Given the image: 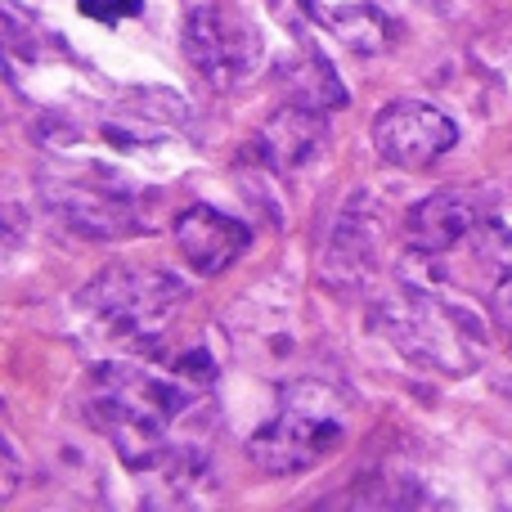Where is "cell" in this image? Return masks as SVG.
I'll use <instances>...</instances> for the list:
<instances>
[{
	"label": "cell",
	"instance_id": "30bf717a",
	"mask_svg": "<svg viewBox=\"0 0 512 512\" xmlns=\"http://www.w3.org/2000/svg\"><path fill=\"white\" fill-rule=\"evenodd\" d=\"M248 243H252L248 225L225 216V212H216V207H207V203L185 207L176 221V248L185 256L189 270L203 274V279L225 274L243 252H248Z\"/></svg>",
	"mask_w": 512,
	"mask_h": 512
},
{
	"label": "cell",
	"instance_id": "7a4b0ae2",
	"mask_svg": "<svg viewBox=\"0 0 512 512\" xmlns=\"http://www.w3.org/2000/svg\"><path fill=\"white\" fill-rule=\"evenodd\" d=\"M189 301V288L167 270L108 265L72 297V328L86 342L140 355L158 342Z\"/></svg>",
	"mask_w": 512,
	"mask_h": 512
},
{
	"label": "cell",
	"instance_id": "8992f818",
	"mask_svg": "<svg viewBox=\"0 0 512 512\" xmlns=\"http://www.w3.org/2000/svg\"><path fill=\"white\" fill-rule=\"evenodd\" d=\"M185 54L194 63V72L216 90H234L256 72L261 63V27L243 14L234 0H207L194 5L185 18Z\"/></svg>",
	"mask_w": 512,
	"mask_h": 512
},
{
	"label": "cell",
	"instance_id": "3957f363",
	"mask_svg": "<svg viewBox=\"0 0 512 512\" xmlns=\"http://www.w3.org/2000/svg\"><path fill=\"white\" fill-rule=\"evenodd\" d=\"M369 324L396 346L400 355L436 369L445 378H468L486 364V328L468 306L436 297L414 279H396L369 310Z\"/></svg>",
	"mask_w": 512,
	"mask_h": 512
},
{
	"label": "cell",
	"instance_id": "7c38bea8",
	"mask_svg": "<svg viewBox=\"0 0 512 512\" xmlns=\"http://www.w3.org/2000/svg\"><path fill=\"white\" fill-rule=\"evenodd\" d=\"M301 5L351 54H382L396 41V27H391L387 9L373 5V0H301Z\"/></svg>",
	"mask_w": 512,
	"mask_h": 512
},
{
	"label": "cell",
	"instance_id": "8fae6325",
	"mask_svg": "<svg viewBox=\"0 0 512 512\" xmlns=\"http://www.w3.org/2000/svg\"><path fill=\"white\" fill-rule=\"evenodd\" d=\"M328 144V122L319 108L310 104H288L261 126L256 135V153L270 171L279 176H292V171H306L310 162H319Z\"/></svg>",
	"mask_w": 512,
	"mask_h": 512
},
{
	"label": "cell",
	"instance_id": "5b68a950",
	"mask_svg": "<svg viewBox=\"0 0 512 512\" xmlns=\"http://www.w3.org/2000/svg\"><path fill=\"white\" fill-rule=\"evenodd\" d=\"M41 194L63 216V225L72 234L95 239V243L131 239V234L153 225L149 203H144L140 189L126 185L117 171H104L99 162H86L77 171H45Z\"/></svg>",
	"mask_w": 512,
	"mask_h": 512
},
{
	"label": "cell",
	"instance_id": "ba28073f",
	"mask_svg": "<svg viewBox=\"0 0 512 512\" xmlns=\"http://www.w3.org/2000/svg\"><path fill=\"white\" fill-rule=\"evenodd\" d=\"M382 230H387V225H382L378 207L369 203V194H351L346 207L337 212L324 248H319V274L342 292L369 283L373 265H378V252H382Z\"/></svg>",
	"mask_w": 512,
	"mask_h": 512
},
{
	"label": "cell",
	"instance_id": "9c48e42d",
	"mask_svg": "<svg viewBox=\"0 0 512 512\" xmlns=\"http://www.w3.org/2000/svg\"><path fill=\"white\" fill-rule=\"evenodd\" d=\"M486 225V203H477L472 189H441V194H427L409 207L405 216V239L414 252H450L463 239Z\"/></svg>",
	"mask_w": 512,
	"mask_h": 512
},
{
	"label": "cell",
	"instance_id": "6da1fadb",
	"mask_svg": "<svg viewBox=\"0 0 512 512\" xmlns=\"http://www.w3.org/2000/svg\"><path fill=\"white\" fill-rule=\"evenodd\" d=\"M216 360L194 346L176 364L108 360L90 378V414L117 459L144 481L149 508H194L212 499Z\"/></svg>",
	"mask_w": 512,
	"mask_h": 512
},
{
	"label": "cell",
	"instance_id": "52a82bcc",
	"mask_svg": "<svg viewBox=\"0 0 512 512\" xmlns=\"http://www.w3.org/2000/svg\"><path fill=\"white\" fill-rule=\"evenodd\" d=\"M459 144V126L454 117H445L436 104L423 99H396L373 117V149L382 153V162L400 171H423L436 158Z\"/></svg>",
	"mask_w": 512,
	"mask_h": 512
},
{
	"label": "cell",
	"instance_id": "4fadbf2b",
	"mask_svg": "<svg viewBox=\"0 0 512 512\" xmlns=\"http://www.w3.org/2000/svg\"><path fill=\"white\" fill-rule=\"evenodd\" d=\"M77 9L95 23H122V18L144 14V0H77Z\"/></svg>",
	"mask_w": 512,
	"mask_h": 512
},
{
	"label": "cell",
	"instance_id": "5bb4252c",
	"mask_svg": "<svg viewBox=\"0 0 512 512\" xmlns=\"http://www.w3.org/2000/svg\"><path fill=\"white\" fill-rule=\"evenodd\" d=\"M18 472H23V463H18L14 432H5V477H0V499H9L18 490Z\"/></svg>",
	"mask_w": 512,
	"mask_h": 512
},
{
	"label": "cell",
	"instance_id": "277c9868",
	"mask_svg": "<svg viewBox=\"0 0 512 512\" xmlns=\"http://www.w3.org/2000/svg\"><path fill=\"white\" fill-rule=\"evenodd\" d=\"M351 418L355 400L337 382L301 378L283 387L274 418L261 432H252L248 459L265 477H301V472L319 468L342 450L346 436H351Z\"/></svg>",
	"mask_w": 512,
	"mask_h": 512
}]
</instances>
